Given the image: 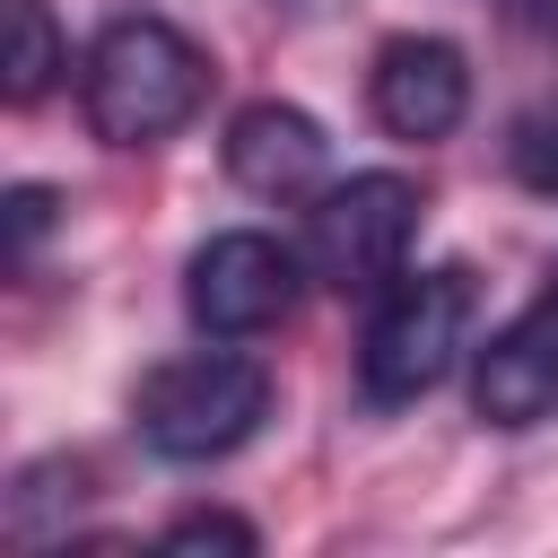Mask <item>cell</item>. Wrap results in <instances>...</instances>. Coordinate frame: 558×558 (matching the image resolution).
Wrapping results in <instances>:
<instances>
[{"mask_svg": "<svg viewBox=\"0 0 558 558\" xmlns=\"http://www.w3.org/2000/svg\"><path fill=\"white\" fill-rule=\"evenodd\" d=\"M209 96V52L166 17H113L78 61V105L105 148H157Z\"/></svg>", "mask_w": 558, "mask_h": 558, "instance_id": "6da1fadb", "label": "cell"}, {"mask_svg": "<svg viewBox=\"0 0 558 558\" xmlns=\"http://www.w3.org/2000/svg\"><path fill=\"white\" fill-rule=\"evenodd\" d=\"M471 314H480V288H471L462 262L401 270V279L384 288L366 340H357V392H366L375 410H410V401H427V392L462 366V349H471Z\"/></svg>", "mask_w": 558, "mask_h": 558, "instance_id": "7a4b0ae2", "label": "cell"}, {"mask_svg": "<svg viewBox=\"0 0 558 558\" xmlns=\"http://www.w3.org/2000/svg\"><path fill=\"white\" fill-rule=\"evenodd\" d=\"M270 418V375L235 349H192L148 366V384L131 392V427L157 462H227L253 427Z\"/></svg>", "mask_w": 558, "mask_h": 558, "instance_id": "3957f363", "label": "cell"}, {"mask_svg": "<svg viewBox=\"0 0 558 558\" xmlns=\"http://www.w3.org/2000/svg\"><path fill=\"white\" fill-rule=\"evenodd\" d=\"M418 235V183L410 174H349L323 183L305 209V270L340 296H366L384 279H401Z\"/></svg>", "mask_w": 558, "mask_h": 558, "instance_id": "277c9868", "label": "cell"}, {"mask_svg": "<svg viewBox=\"0 0 558 558\" xmlns=\"http://www.w3.org/2000/svg\"><path fill=\"white\" fill-rule=\"evenodd\" d=\"M296 288H305V244H279L262 227H227L183 262V305L209 340H253L288 323Z\"/></svg>", "mask_w": 558, "mask_h": 558, "instance_id": "5b68a950", "label": "cell"}, {"mask_svg": "<svg viewBox=\"0 0 558 558\" xmlns=\"http://www.w3.org/2000/svg\"><path fill=\"white\" fill-rule=\"evenodd\" d=\"M471 410L506 436L558 418V288H541L506 331H488V349L471 357Z\"/></svg>", "mask_w": 558, "mask_h": 558, "instance_id": "8992f818", "label": "cell"}, {"mask_svg": "<svg viewBox=\"0 0 558 558\" xmlns=\"http://www.w3.org/2000/svg\"><path fill=\"white\" fill-rule=\"evenodd\" d=\"M366 105H375V122L392 140L427 148V140L462 131V113H471V61L445 35H392L375 52V70H366Z\"/></svg>", "mask_w": 558, "mask_h": 558, "instance_id": "52a82bcc", "label": "cell"}, {"mask_svg": "<svg viewBox=\"0 0 558 558\" xmlns=\"http://www.w3.org/2000/svg\"><path fill=\"white\" fill-rule=\"evenodd\" d=\"M227 174H235L253 201H305V192H323V174H331V140H323V122H314L305 105L262 96V105H244V113L227 122Z\"/></svg>", "mask_w": 558, "mask_h": 558, "instance_id": "ba28073f", "label": "cell"}, {"mask_svg": "<svg viewBox=\"0 0 558 558\" xmlns=\"http://www.w3.org/2000/svg\"><path fill=\"white\" fill-rule=\"evenodd\" d=\"M70 70V44H61V26H52V9L44 0H9V52H0V96L9 105H35V96H52V78Z\"/></svg>", "mask_w": 558, "mask_h": 558, "instance_id": "9c48e42d", "label": "cell"}, {"mask_svg": "<svg viewBox=\"0 0 558 558\" xmlns=\"http://www.w3.org/2000/svg\"><path fill=\"white\" fill-rule=\"evenodd\" d=\"M166 549H253V523H235V514H218V506H201V514H174L166 532H157Z\"/></svg>", "mask_w": 558, "mask_h": 558, "instance_id": "30bf717a", "label": "cell"}, {"mask_svg": "<svg viewBox=\"0 0 558 558\" xmlns=\"http://www.w3.org/2000/svg\"><path fill=\"white\" fill-rule=\"evenodd\" d=\"M514 174H523L532 192H549V201H558V113H541V122H523V131H514Z\"/></svg>", "mask_w": 558, "mask_h": 558, "instance_id": "8fae6325", "label": "cell"}, {"mask_svg": "<svg viewBox=\"0 0 558 558\" xmlns=\"http://www.w3.org/2000/svg\"><path fill=\"white\" fill-rule=\"evenodd\" d=\"M0 209H9V253L26 262V253H35V235L52 227V192H44V183H17V192H9Z\"/></svg>", "mask_w": 558, "mask_h": 558, "instance_id": "7c38bea8", "label": "cell"}, {"mask_svg": "<svg viewBox=\"0 0 558 558\" xmlns=\"http://www.w3.org/2000/svg\"><path fill=\"white\" fill-rule=\"evenodd\" d=\"M514 9H523V26H532V35H549V44H558V0H514Z\"/></svg>", "mask_w": 558, "mask_h": 558, "instance_id": "4fadbf2b", "label": "cell"}]
</instances>
